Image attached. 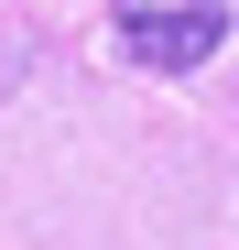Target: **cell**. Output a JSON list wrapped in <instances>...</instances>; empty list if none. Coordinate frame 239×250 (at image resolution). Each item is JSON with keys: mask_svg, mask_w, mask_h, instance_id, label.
<instances>
[{"mask_svg": "<svg viewBox=\"0 0 239 250\" xmlns=\"http://www.w3.org/2000/svg\"><path fill=\"white\" fill-rule=\"evenodd\" d=\"M109 44L152 76H196L228 44V0H109Z\"/></svg>", "mask_w": 239, "mask_h": 250, "instance_id": "1", "label": "cell"}]
</instances>
